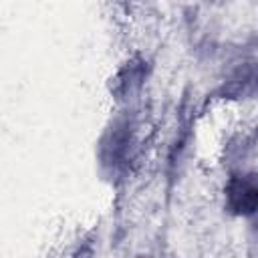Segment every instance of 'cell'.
I'll use <instances>...</instances> for the list:
<instances>
[{
  "label": "cell",
  "instance_id": "obj_1",
  "mask_svg": "<svg viewBox=\"0 0 258 258\" xmlns=\"http://www.w3.org/2000/svg\"><path fill=\"white\" fill-rule=\"evenodd\" d=\"M226 204L236 214H252L258 210V173L236 175L226 187Z\"/></svg>",
  "mask_w": 258,
  "mask_h": 258
}]
</instances>
